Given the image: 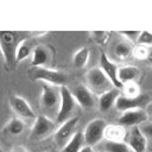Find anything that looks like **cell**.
I'll list each match as a JSON object with an SVG mask.
<instances>
[{"label": "cell", "mask_w": 152, "mask_h": 152, "mask_svg": "<svg viewBox=\"0 0 152 152\" xmlns=\"http://www.w3.org/2000/svg\"><path fill=\"white\" fill-rule=\"evenodd\" d=\"M109 37H110L109 31H93V32H90V38L97 45H104L108 42Z\"/></svg>", "instance_id": "26"}, {"label": "cell", "mask_w": 152, "mask_h": 152, "mask_svg": "<svg viewBox=\"0 0 152 152\" xmlns=\"http://www.w3.org/2000/svg\"><path fill=\"white\" fill-rule=\"evenodd\" d=\"M107 127V122L103 119H94L88 122L83 131L86 145L95 146L104 138V129Z\"/></svg>", "instance_id": "4"}, {"label": "cell", "mask_w": 152, "mask_h": 152, "mask_svg": "<svg viewBox=\"0 0 152 152\" xmlns=\"http://www.w3.org/2000/svg\"><path fill=\"white\" fill-rule=\"evenodd\" d=\"M100 152H131V148L125 141H109L106 140Z\"/></svg>", "instance_id": "23"}, {"label": "cell", "mask_w": 152, "mask_h": 152, "mask_svg": "<svg viewBox=\"0 0 152 152\" xmlns=\"http://www.w3.org/2000/svg\"><path fill=\"white\" fill-rule=\"evenodd\" d=\"M71 91L80 107L86 109H91L96 106V95L87 86L77 84Z\"/></svg>", "instance_id": "10"}, {"label": "cell", "mask_w": 152, "mask_h": 152, "mask_svg": "<svg viewBox=\"0 0 152 152\" xmlns=\"http://www.w3.org/2000/svg\"><path fill=\"white\" fill-rule=\"evenodd\" d=\"M12 152H27V150H26L24 146H18V147L13 148Z\"/></svg>", "instance_id": "34"}, {"label": "cell", "mask_w": 152, "mask_h": 152, "mask_svg": "<svg viewBox=\"0 0 152 152\" xmlns=\"http://www.w3.org/2000/svg\"><path fill=\"white\" fill-rule=\"evenodd\" d=\"M147 61H148V62L152 64V49L150 50V53H148V58H147Z\"/></svg>", "instance_id": "35"}, {"label": "cell", "mask_w": 152, "mask_h": 152, "mask_svg": "<svg viewBox=\"0 0 152 152\" xmlns=\"http://www.w3.org/2000/svg\"><path fill=\"white\" fill-rule=\"evenodd\" d=\"M15 32L13 31H1L0 32V46L4 59L7 64H11V61H15Z\"/></svg>", "instance_id": "8"}, {"label": "cell", "mask_w": 152, "mask_h": 152, "mask_svg": "<svg viewBox=\"0 0 152 152\" xmlns=\"http://www.w3.org/2000/svg\"><path fill=\"white\" fill-rule=\"evenodd\" d=\"M99 66L102 69V71L110 80V82L113 83V86L115 88L120 89L124 87V84L120 82L119 76H118V71H119L118 65L113 61H110L104 52H101V55H100V65Z\"/></svg>", "instance_id": "14"}, {"label": "cell", "mask_w": 152, "mask_h": 152, "mask_svg": "<svg viewBox=\"0 0 152 152\" xmlns=\"http://www.w3.org/2000/svg\"><path fill=\"white\" fill-rule=\"evenodd\" d=\"M78 120H80L78 116H74V118L69 119L68 121H65L64 124L59 125V127L56 129V132L53 134V139H55L56 145L61 150L71 140V138L77 132L76 126L78 124Z\"/></svg>", "instance_id": "6"}, {"label": "cell", "mask_w": 152, "mask_h": 152, "mask_svg": "<svg viewBox=\"0 0 152 152\" xmlns=\"http://www.w3.org/2000/svg\"><path fill=\"white\" fill-rule=\"evenodd\" d=\"M59 94H61V103H59L58 113L56 116V122L62 125L65 121H68L69 119L76 116L74 114L78 107V103H77L76 99L74 97L72 91L66 86L59 87Z\"/></svg>", "instance_id": "1"}, {"label": "cell", "mask_w": 152, "mask_h": 152, "mask_svg": "<svg viewBox=\"0 0 152 152\" xmlns=\"http://www.w3.org/2000/svg\"><path fill=\"white\" fill-rule=\"evenodd\" d=\"M137 44L138 45H144L146 48L152 46V32H150V31H141L140 36L138 38Z\"/></svg>", "instance_id": "28"}, {"label": "cell", "mask_w": 152, "mask_h": 152, "mask_svg": "<svg viewBox=\"0 0 152 152\" xmlns=\"http://www.w3.org/2000/svg\"><path fill=\"white\" fill-rule=\"evenodd\" d=\"M147 103H148V96L146 94H141L137 97H127L125 95H120L116 100L115 108L119 112L124 113V112H127V110L142 108V104L147 106Z\"/></svg>", "instance_id": "13"}, {"label": "cell", "mask_w": 152, "mask_h": 152, "mask_svg": "<svg viewBox=\"0 0 152 152\" xmlns=\"http://www.w3.org/2000/svg\"><path fill=\"white\" fill-rule=\"evenodd\" d=\"M45 152H56L55 150H49V151H45Z\"/></svg>", "instance_id": "36"}, {"label": "cell", "mask_w": 152, "mask_h": 152, "mask_svg": "<svg viewBox=\"0 0 152 152\" xmlns=\"http://www.w3.org/2000/svg\"><path fill=\"white\" fill-rule=\"evenodd\" d=\"M148 53H150L148 48H146L144 45H135L134 49H133V55L132 56L135 59L142 61V59H147L148 58Z\"/></svg>", "instance_id": "27"}, {"label": "cell", "mask_w": 152, "mask_h": 152, "mask_svg": "<svg viewBox=\"0 0 152 152\" xmlns=\"http://www.w3.org/2000/svg\"><path fill=\"white\" fill-rule=\"evenodd\" d=\"M148 120V115L146 113L145 109L142 108H138V109H132V110H127L124 112L119 119H118V124L121 126H128V127H134V126H139L140 124H145Z\"/></svg>", "instance_id": "12"}, {"label": "cell", "mask_w": 152, "mask_h": 152, "mask_svg": "<svg viewBox=\"0 0 152 152\" xmlns=\"http://www.w3.org/2000/svg\"><path fill=\"white\" fill-rule=\"evenodd\" d=\"M10 106L13 109V112L19 116V118H25V119H34L38 116L36 115L32 106L30 102L24 99L20 95H13L10 99Z\"/></svg>", "instance_id": "11"}, {"label": "cell", "mask_w": 152, "mask_h": 152, "mask_svg": "<svg viewBox=\"0 0 152 152\" xmlns=\"http://www.w3.org/2000/svg\"><path fill=\"white\" fill-rule=\"evenodd\" d=\"M5 129H6L10 134H12V135H19V134H21V133L24 132V129H25V122L23 121L21 118L14 116V118H12V119L7 122Z\"/></svg>", "instance_id": "24"}, {"label": "cell", "mask_w": 152, "mask_h": 152, "mask_svg": "<svg viewBox=\"0 0 152 152\" xmlns=\"http://www.w3.org/2000/svg\"><path fill=\"white\" fill-rule=\"evenodd\" d=\"M49 32H46V31H32V32H30V34L33 37V38H40V37H43V36H46Z\"/></svg>", "instance_id": "31"}, {"label": "cell", "mask_w": 152, "mask_h": 152, "mask_svg": "<svg viewBox=\"0 0 152 152\" xmlns=\"http://www.w3.org/2000/svg\"><path fill=\"white\" fill-rule=\"evenodd\" d=\"M125 142L128 145V147L133 152H145L147 147L146 137L139 126L131 127V129L127 132Z\"/></svg>", "instance_id": "9"}, {"label": "cell", "mask_w": 152, "mask_h": 152, "mask_svg": "<svg viewBox=\"0 0 152 152\" xmlns=\"http://www.w3.org/2000/svg\"><path fill=\"white\" fill-rule=\"evenodd\" d=\"M140 69L135 65H124L119 68L118 76L119 80L122 84L128 83V82H135L138 77L140 76Z\"/></svg>", "instance_id": "17"}, {"label": "cell", "mask_w": 152, "mask_h": 152, "mask_svg": "<svg viewBox=\"0 0 152 152\" xmlns=\"http://www.w3.org/2000/svg\"><path fill=\"white\" fill-rule=\"evenodd\" d=\"M28 75L36 80V81H43L46 84L50 86H66L68 82V76L55 69H50L46 66H37V68H31L28 71Z\"/></svg>", "instance_id": "3"}, {"label": "cell", "mask_w": 152, "mask_h": 152, "mask_svg": "<svg viewBox=\"0 0 152 152\" xmlns=\"http://www.w3.org/2000/svg\"><path fill=\"white\" fill-rule=\"evenodd\" d=\"M133 49H134L133 43L124 39V40H120L119 43L115 44V46H114V53H115V56L118 58L126 59L131 55H133Z\"/></svg>", "instance_id": "20"}, {"label": "cell", "mask_w": 152, "mask_h": 152, "mask_svg": "<svg viewBox=\"0 0 152 152\" xmlns=\"http://www.w3.org/2000/svg\"><path fill=\"white\" fill-rule=\"evenodd\" d=\"M122 95H125L127 97H137V96L141 95L140 88H139L138 83L137 82L125 83L124 87H122Z\"/></svg>", "instance_id": "25"}, {"label": "cell", "mask_w": 152, "mask_h": 152, "mask_svg": "<svg viewBox=\"0 0 152 152\" xmlns=\"http://www.w3.org/2000/svg\"><path fill=\"white\" fill-rule=\"evenodd\" d=\"M140 32L141 31H121V32H119L122 37H125V39L126 40H128V42H131V43H137L138 42V38H139V36H140Z\"/></svg>", "instance_id": "29"}, {"label": "cell", "mask_w": 152, "mask_h": 152, "mask_svg": "<svg viewBox=\"0 0 152 152\" xmlns=\"http://www.w3.org/2000/svg\"><path fill=\"white\" fill-rule=\"evenodd\" d=\"M127 132L121 125H107L104 129V139L109 141H125Z\"/></svg>", "instance_id": "18"}, {"label": "cell", "mask_w": 152, "mask_h": 152, "mask_svg": "<svg viewBox=\"0 0 152 152\" xmlns=\"http://www.w3.org/2000/svg\"><path fill=\"white\" fill-rule=\"evenodd\" d=\"M86 82H87V87L95 95H97V97L104 94L106 91L115 88L100 66H94L87 71Z\"/></svg>", "instance_id": "2"}, {"label": "cell", "mask_w": 152, "mask_h": 152, "mask_svg": "<svg viewBox=\"0 0 152 152\" xmlns=\"http://www.w3.org/2000/svg\"><path fill=\"white\" fill-rule=\"evenodd\" d=\"M61 103V94L53 86L44 83L42 86L40 94V107L45 112H52L57 108V104Z\"/></svg>", "instance_id": "7"}, {"label": "cell", "mask_w": 152, "mask_h": 152, "mask_svg": "<svg viewBox=\"0 0 152 152\" xmlns=\"http://www.w3.org/2000/svg\"><path fill=\"white\" fill-rule=\"evenodd\" d=\"M33 49L34 48H32V44L28 42V39H23L21 42H19L15 49V62L26 59L30 55H32Z\"/></svg>", "instance_id": "21"}, {"label": "cell", "mask_w": 152, "mask_h": 152, "mask_svg": "<svg viewBox=\"0 0 152 152\" xmlns=\"http://www.w3.org/2000/svg\"><path fill=\"white\" fill-rule=\"evenodd\" d=\"M50 53L46 46L44 45H37L33 49L32 52V59H31V68L37 66H45L49 63Z\"/></svg>", "instance_id": "16"}, {"label": "cell", "mask_w": 152, "mask_h": 152, "mask_svg": "<svg viewBox=\"0 0 152 152\" xmlns=\"http://www.w3.org/2000/svg\"><path fill=\"white\" fill-rule=\"evenodd\" d=\"M140 128L146 138L152 139V122H145V124H142V126Z\"/></svg>", "instance_id": "30"}, {"label": "cell", "mask_w": 152, "mask_h": 152, "mask_svg": "<svg viewBox=\"0 0 152 152\" xmlns=\"http://www.w3.org/2000/svg\"><path fill=\"white\" fill-rule=\"evenodd\" d=\"M145 110H146V113H147V115H148V119H150V120H152V101L147 103V106H146Z\"/></svg>", "instance_id": "32"}, {"label": "cell", "mask_w": 152, "mask_h": 152, "mask_svg": "<svg viewBox=\"0 0 152 152\" xmlns=\"http://www.w3.org/2000/svg\"><path fill=\"white\" fill-rule=\"evenodd\" d=\"M84 135L82 131H78L75 133V135L71 138V140L61 150V152H80L81 148L84 146Z\"/></svg>", "instance_id": "19"}, {"label": "cell", "mask_w": 152, "mask_h": 152, "mask_svg": "<svg viewBox=\"0 0 152 152\" xmlns=\"http://www.w3.org/2000/svg\"><path fill=\"white\" fill-rule=\"evenodd\" d=\"M120 95H121V93H120V89H118V88H113V89L106 91L104 94L100 95L97 97V106H99L100 110H102V112L109 110L113 106H115L116 100Z\"/></svg>", "instance_id": "15"}, {"label": "cell", "mask_w": 152, "mask_h": 152, "mask_svg": "<svg viewBox=\"0 0 152 152\" xmlns=\"http://www.w3.org/2000/svg\"><path fill=\"white\" fill-rule=\"evenodd\" d=\"M90 57V50L89 48H81L77 50L72 56V65L77 69H82L87 65Z\"/></svg>", "instance_id": "22"}, {"label": "cell", "mask_w": 152, "mask_h": 152, "mask_svg": "<svg viewBox=\"0 0 152 152\" xmlns=\"http://www.w3.org/2000/svg\"><path fill=\"white\" fill-rule=\"evenodd\" d=\"M80 152H95V151H94L93 146H89V145H84V146L81 148V151H80Z\"/></svg>", "instance_id": "33"}, {"label": "cell", "mask_w": 152, "mask_h": 152, "mask_svg": "<svg viewBox=\"0 0 152 152\" xmlns=\"http://www.w3.org/2000/svg\"><path fill=\"white\" fill-rule=\"evenodd\" d=\"M56 132V124L48 118L46 115H38L33 122L31 128V139L33 140H42L46 137L55 134Z\"/></svg>", "instance_id": "5"}]
</instances>
